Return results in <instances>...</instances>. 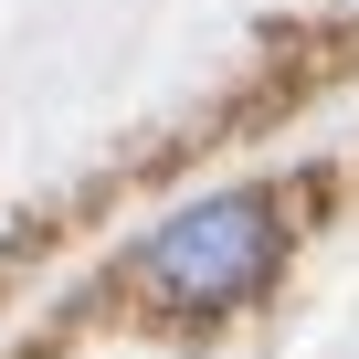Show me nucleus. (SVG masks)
<instances>
[{
    "mask_svg": "<svg viewBox=\"0 0 359 359\" xmlns=\"http://www.w3.org/2000/svg\"><path fill=\"white\" fill-rule=\"evenodd\" d=\"M285 233L254 191H222V201H191V212H169L148 243H137V285L169 296V306H243L264 296Z\"/></svg>",
    "mask_w": 359,
    "mask_h": 359,
    "instance_id": "f257e3e1",
    "label": "nucleus"
}]
</instances>
